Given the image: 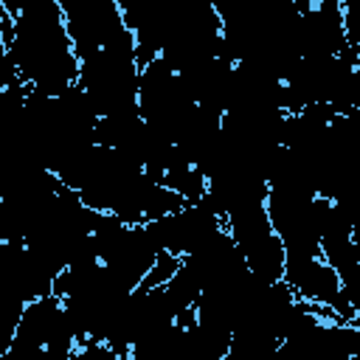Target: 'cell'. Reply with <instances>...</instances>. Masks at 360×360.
Masks as SVG:
<instances>
[{"label": "cell", "mask_w": 360, "mask_h": 360, "mask_svg": "<svg viewBox=\"0 0 360 360\" xmlns=\"http://www.w3.org/2000/svg\"><path fill=\"white\" fill-rule=\"evenodd\" d=\"M53 287V273L28 250L25 242H0V292L20 301H34L48 295Z\"/></svg>", "instance_id": "3"}, {"label": "cell", "mask_w": 360, "mask_h": 360, "mask_svg": "<svg viewBox=\"0 0 360 360\" xmlns=\"http://www.w3.org/2000/svg\"><path fill=\"white\" fill-rule=\"evenodd\" d=\"M225 231L236 242L248 270L264 281H278L284 273V245L273 231L264 202L248 205L225 217Z\"/></svg>", "instance_id": "2"}, {"label": "cell", "mask_w": 360, "mask_h": 360, "mask_svg": "<svg viewBox=\"0 0 360 360\" xmlns=\"http://www.w3.org/2000/svg\"><path fill=\"white\" fill-rule=\"evenodd\" d=\"M3 39L8 59L28 90L59 96L76 84L79 56L65 31L59 0L11 17V28Z\"/></svg>", "instance_id": "1"}]
</instances>
